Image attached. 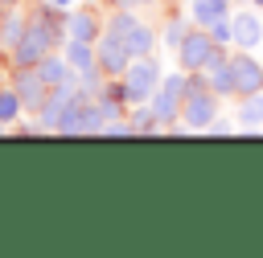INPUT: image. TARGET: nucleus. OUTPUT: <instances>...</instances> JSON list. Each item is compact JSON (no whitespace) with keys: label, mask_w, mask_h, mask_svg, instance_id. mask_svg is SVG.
Segmentation results:
<instances>
[{"label":"nucleus","mask_w":263,"mask_h":258,"mask_svg":"<svg viewBox=\"0 0 263 258\" xmlns=\"http://www.w3.org/2000/svg\"><path fill=\"white\" fill-rule=\"evenodd\" d=\"M230 61H234V98L259 94L263 90V61H255L251 49H238Z\"/></svg>","instance_id":"8"},{"label":"nucleus","mask_w":263,"mask_h":258,"mask_svg":"<svg viewBox=\"0 0 263 258\" xmlns=\"http://www.w3.org/2000/svg\"><path fill=\"white\" fill-rule=\"evenodd\" d=\"M218 53H222V45H218V41H214V33H210V29H201V25H193V29L185 33V41L177 45V61H181V70H189V74L205 70Z\"/></svg>","instance_id":"4"},{"label":"nucleus","mask_w":263,"mask_h":258,"mask_svg":"<svg viewBox=\"0 0 263 258\" xmlns=\"http://www.w3.org/2000/svg\"><path fill=\"white\" fill-rule=\"evenodd\" d=\"M49 4H58V8H70V4H74V0H49Z\"/></svg>","instance_id":"20"},{"label":"nucleus","mask_w":263,"mask_h":258,"mask_svg":"<svg viewBox=\"0 0 263 258\" xmlns=\"http://www.w3.org/2000/svg\"><path fill=\"white\" fill-rule=\"evenodd\" d=\"M95 53H99V70H103V78H123V70L132 66L127 45H123L111 29H103V37L95 41Z\"/></svg>","instance_id":"7"},{"label":"nucleus","mask_w":263,"mask_h":258,"mask_svg":"<svg viewBox=\"0 0 263 258\" xmlns=\"http://www.w3.org/2000/svg\"><path fill=\"white\" fill-rule=\"evenodd\" d=\"M12 86H16V94H21L25 115H33V119H37V111L45 106V98H49V90H53V86H45V78L37 74V66H12Z\"/></svg>","instance_id":"6"},{"label":"nucleus","mask_w":263,"mask_h":258,"mask_svg":"<svg viewBox=\"0 0 263 258\" xmlns=\"http://www.w3.org/2000/svg\"><path fill=\"white\" fill-rule=\"evenodd\" d=\"M230 29H234V45H238V49H255V45L263 41V20H259L251 8L234 12V16H230Z\"/></svg>","instance_id":"12"},{"label":"nucleus","mask_w":263,"mask_h":258,"mask_svg":"<svg viewBox=\"0 0 263 258\" xmlns=\"http://www.w3.org/2000/svg\"><path fill=\"white\" fill-rule=\"evenodd\" d=\"M160 66L152 61V53H144V57H132V66L123 70V86H127V106H140V102H148L152 98V90L160 86Z\"/></svg>","instance_id":"5"},{"label":"nucleus","mask_w":263,"mask_h":258,"mask_svg":"<svg viewBox=\"0 0 263 258\" xmlns=\"http://www.w3.org/2000/svg\"><path fill=\"white\" fill-rule=\"evenodd\" d=\"M16 115H25V106H21V94H16V86L8 82V86H0V123H12Z\"/></svg>","instance_id":"16"},{"label":"nucleus","mask_w":263,"mask_h":258,"mask_svg":"<svg viewBox=\"0 0 263 258\" xmlns=\"http://www.w3.org/2000/svg\"><path fill=\"white\" fill-rule=\"evenodd\" d=\"M107 29L127 45V53H132V57H144V53H152V45H156V33H152L140 16H132V8H123V4L107 16Z\"/></svg>","instance_id":"3"},{"label":"nucleus","mask_w":263,"mask_h":258,"mask_svg":"<svg viewBox=\"0 0 263 258\" xmlns=\"http://www.w3.org/2000/svg\"><path fill=\"white\" fill-rule=\"evenodd\" d=\"M0 4H12V8H16V4H21V0H0Z\"/></svg>","instance_id":"21"},{"label":"nucleus","mask_w":263,"mask_h":258,"mask_svg":"<svg viewBox=\"0 0 263 258\" xmlns=\"http://www.w3.org/2000/svg\"><path fill=\"white\" fill-rule=\"evenodd\" d=\"M123 8H132V4H156V0H119Z\"/></svg>","instance_id":"19"},{"label":"nucleus","mask_w":263,"mask_h":258,"mask_svg":"<svg viewBox=\"0 0 263 258\" xmlns=\"http://www.w3.org/2000/svg\"><path fill=\"white\" fill-rule=\"evenodd\" d=\"M218 98H222V94L205 82L201 70L189 74V90H185V102H181V123L193 127V131L214 127V119H218Z\"/></svg>","instance_id":"1"},{"label":"nucleus","mask_w":263,"mask_h":258,"mask_svg":"<svg viewBox=\"0 0 263 258\" xmlns=\"http://www.w3.org/2000/svg\"><path fill=\"white\" fill-rule=\"evenodd\" d=\"M37 74L45 78V86H78V70L66 61V53H45L41 61H37Z\"/></svg>","instance_id":"10"},{"label":"nucleus","mask_w":263,"mask_h":258,"mask_svg":"<svg viewBox=\"0 0 263 258\" xmlns=\"http://www.w3.org/2000/svg\"><path fill=\"white\" fill-rule=\"evenodd\" d=\"M189 29H193V20H189V25H185V20H168V29H164V41H168V45H181Z\"/></svg>","instance_id":"18"},{"label":"nucleus","mask_w":263,"mask_h":258,"mask_svg":"<svg viewBox=\"0 0 263 258\" xmlns=\"http://www.w3.org/2000/svg\"><path fill=\"white\" fill-rule=\"evenodd\" d=\"M226 16H230V0H189V20L201 29H210Z\"/></svg>","instance_id":"14"},{"label":"nucleus","mask_w":263,"mask_h":258,"mask_svg":"<svg viewBox=\"0 0 263 258\" xmlns=\"http://www.w3.org/2000/svg\"><path fill=\"white\" fill-rule=\"evenodd\" d=\"M185 90H189V70H181V74H164V78H160V86H156V90H152V98H148V106H152V115L160 119V127L181 123Z\"/></svg>","instance_id":"2"},{"label":"nucleus","mask_w":263,"mask_h":258,"mask_svg":"<svg viewBox=\"0 0 263 258\" xmlns=\"http://www.w3.org/2000/svg\"><path fill=\"white\" fill-rule=\"evenodd\" d=\"M107 29V20L99 16V8H74L66 16V37H78V41H99Z\"/></svg>","instance_id":"9"},{"label":"nucleus","mask_w":263,"mask_h":258,"mask_svg":"<svg viewBox=\"0 0 263 258\" xmlns=\"http://www.w3.org/2000/svg\"><path fill=\"white\" fill-rule=\"evenodd\" d=\"M251 4H263V0H251Z\"/></svg>","instance_id":"23"},{"label":"nucleus","mask_w":263,"mask_h":258,"mask_svg":"<svg viewBox=\"0 0 263 258\" xmlns=\"http://www.w3.org/2000/svg\"><path fill=\"white\" fill-rule=\"evenodd\" d=\"M62 53H66V61H70L78 74H86V70H99V53H95V41H78V37H70Z\"/></svg>","instance_id":"15"},{"label":"nucleus","mask_w":263,"mask_h":258,"mask_svg":"<svg viewBox=\"0 0 263 258\" xmlns=\"http://www.w3.org/2000/svg\"><path fill=\"white\" fill-rule=\"evenodd\" d=\"M201 74H205V82H210L218 94H234V61H230V53H226V49H222V53H218Z\"/></svg>","instance_id":"13"},{"label":"nucleus","mask_w":263,"mask_h":258,"mask_svg":"<svg viewBox=\"0 0 263 258\" xmlns=\"http://www.w3.org/2000/svg\"><path fill=\"white\" fill-rule=\"evenodd\" d=\"M4 127H8V123H0V135H4Z\"/></svg>","instance_id":"22"},{"label":"nucleus","mask_w":263,"mask_h":258,"mask_svg":"<svg viewBox=\"0 0 263 258\" xmlns=\"http://www.w3.org/2000/svg\"><path fill=\"white\" fill-rule=\"evenodd\" d=\"M74 90H78V86H53V90H49L45 106L37 111V123H41V131H53V135H58V123H62V115H66V106H70Z\"/></svg>","instance_id":"11"},{"label":"nucleus","mask_w":263,"mask_h":258,"mask_svg":"<svg viewBox=\"0 0 263 258\" xmlns=\"http://www.w3.org/2000/svg\"><path fill=\"white\" fill-rule=\"evenodd\" d=\"M238 123H263V90L259 94H247L242 98V106H238Z\"/></svg>","instance_id":"17"}]
</instances>
